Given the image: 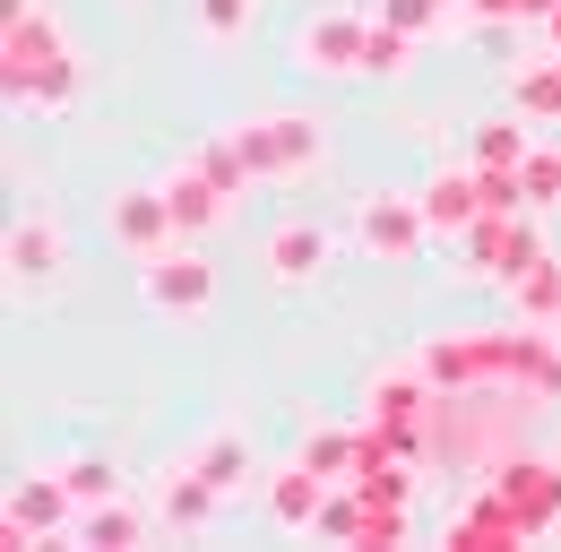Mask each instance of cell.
Wrapping results in <instances>:
<instances>
[{
  "mask_svg": "<svg viewBox=\"0 0 561 552\" xmlns=\"http://www.w3.org/2000/svg\"><path fill=\"white\" fill-rule=\"evenodd\" d=\"M320 509H329V475L294 458V467L268 483V518H277V527H320Z\"/></svg>",
  "mask_w": 561,
  "mask_h": 552,
  "instance_id": "cell-11",
  "label": "cell"
},
{
  "mask_svg": "<svg viewBox=\"0 0 561 552\" xmlns=\"http://www.w3.org/2000/svg\"><path fill=\"white\" fill-rule=\"evenodd\" d=\"M354 242H363L371 260L407 268V260H423V242H432V216H423V199H407V191H371V199L354 207Z\"/></svg>",
  "mask_w": 561,
  "mask_h": 552,
  "instance_id": "cell-3",
  "label": "cell"
},
{
  "mask_svg": "<svg viewBox=\"0 0 561 552\" xmlns=\"http://www.w3.org/2000/svg\"><path fill=\"white\" fill-rule=\"evenodd\" d=\"M363 35H371L363 9H311L302 35H294V69H311V78H354V69H363Z\"/></svg>",
  "mask_w": 561,
  "mask_h": 552,
  "instance_id": "cell-4",
  "label": "cell"
},
{
  "mask_svg": "<svg viewBox=\"0 0 561 552\" xmlns=\"http://www.w3.org/2000/svg\"><path fill=\"white\" fill-rule=\"evenodd\" d=\"M518 156H527L518 122H484V130H476V173H501V164H518Z\"/></svg>",
  "mask_w": 561,
  "mask_h": 552,
  "instance_id": "cell-17",
  "label": "cell"
},
{
  "mask_svg": "<svg viewBox=\"0 0 561 552\" xmlns=\"http://www.w3.org/2000/svg\"><path fill=\"white\" fill-rule=\"evenodd\" d=\"M78 501L70 475L53 467V475H26L18 492H9V544H35V536H78Z\"/></svg>",
  "mask_w": 561,
  "mask_h": 552,
  "instance_id": "cell-6",
  "label": "cell"
},
{
  "mask_svg": "<svg viewBox=\"0 0 561 552\" xmlns=\"http://www.w3.org/2000/svg\"><path fill=\"white\" fill-rule=\"evenodd\" d=\"M302 467H320L329 483H346V467H354V432H311V449H302Z\"/></svg>",
  "mask_w": 561,
  "mask_h": 552,
  "instance_id": "cell-18",
  "label": "cell"
},
{
  "mask_svg": "<svg viewBox=\"0 0 561 552\" xmlns=\"http://www.w3.org/2000/svg\"><path fill=\"white\" fill-rule=\"evenodd\" d=\"M380 18H398L407 35H423V26L440 18V0H380Z\"/></svg>",
  "mask_w": 561,
  "mask_h": 552,
  "instance_id": "cell-21",
  "label": "cell"
},
{
  "mask_svg": "<svg viewBox=\"0 0 561 552\" xmlns=\"http://www.w3.org/2000/svg\"><path fill=\"white\" fill-rule=\"evenodd\" d=\"M415 199H423V216H432V233H467V225H476V199H484V173H458V164H449V173L423 182Z\"/></svg>",
  "mask_w": 561,
  "mask_h": 552,
  "instance_id": "cell-10",
  "label": "cell"
},
{
  "mask_svg": "<svg viewBox=\"0 0 561 552\" xmlns=\"http://www.w3.org/2000/svg\"><path fill=\"white\" fill-rule=\"evenodd\" d=\"M61 268H70V233L53 216H18L9 225V276L18 285H53Z\"/></svg>",
  "mask_w": 561,
  "mask_h": 552,
  "instance_id": "cell-7",
  "label": "cell"
},
{
  "mask_svg": "<svg viewBox=\"0 0 561 552\" xmlns=\"http://www.w3.org/2000/svg\"><path fill=\"white\" fill-rule=\"evenodd\" d=\"M233 156L251 164V182H302L329 156V138H320L311 113H268V122H242L233 130Z\"/></svg>",
  "mask_w": 561,
  "mask_h": 552,
  "instance_id": "cell-1",
  "label": "cell"
},
{
  "mask_svg": "<svg viewBox=\"0 0 561 552\" xmlns=\"http://www.w3.org/2000/svg\"><path fill=\"white\" fill-rule=\"evenodd\" d=\"M545 389H553V398H561V354H553V363H545Z\"/></svg>",
  "mask_w": 561,
  "mask_h": 552,
  "instance_id": "cell-23",
  "label": "cell"
},
{
  "mask_svg": "<svg viewBox=\"0 0 561 552\" xmlns=\"http://www.w3.org/2000/svg\"><path fill=\"white\" fill-rule=\"evenodd\" d=\"M78 544H104V552H122V544H147V509L139 501H87L78 509Z\"/></svg>",
  "mask_w": 561,
  "mask_h": 552,
  "instance_id": "cell-12",
  "label": "cell"
},
{
  "mask_svg": "<svg viewBox=\"0 0 561 552\" xmlns=\"http://www.w3.org/2000/svg\"><path fill=\"white\" fill-rule=\"evenodd\" d=\"M518 104L527 113H561V69L545 61V69H518Z\"/></svg>",
  "mask_w": 561,
  "mask_h": 552,
  "instance_id": "cell-20",
  "label": "cell"
},
{
  "mask_svg": "<svg viewBox=\"0 0 561 552\" xmlns=\"http://www.w3.org/2000/svg\"><path fill=\"white\" fill-rule=\"evenodd\" d=\"M191 467H199L216 492H233V483L251 475V440H242V432H208V440L191 449Z\"/></svg>",
  "mask_w": 561,
  "mask_h": 552,
  "instance_id": "cell-16",
  "label": "cell"
},
{
  "mask_svg": "<svg viewBox=\"0 0 561 552\" xmlns=\"http://www.w3.org/2000/svg\"><path fill=\"white\" fill-rule=\"evenodd\" d=\"M415 69V35L398 26V18H371V35H363V78H407Z\"/></svg>",
  "mask_w": 561,
  "mask_h": 552,
  "instance_id": "cell-15",
  "label": "cell"
},
{
  "mask_svg": "<svg viewBox=\"0 0 561 552\" xmlns=\"http://www.w3.org/2000/svg\"><path fill=\"white\" fill-rule=\"evenodd\" d=\"M216 501H225V492H216V483L199 475L191 458H182V467L164 475V501H156V509H164L173 527H208V518H216Z\"/></svg>",
  "mask_w": 561,
  "mask_h": 552,
  "instance_id": "cell-13",
  "label": "cell"
},
{
  "mask_svg": "<svg viewBox=\"0 0 561 552\" xmlns=\"http://www.w3.org/2000/svg\"><path fill=\"white\" fill-rule=\"evenodd\" d=\"M104 233L130 251V260H156L182 225H173V199H164V182H130V191H113L104 199Z\"/></svg>",
  "mask_w": 561,
  "mask_h": 552,
  "instance_id": "cell-5",
  "label": "cell"
},
{
  "mask_svg": "<svg viewBox=\"0 0 561 552\" xmlns=\"http://www.w3.org/2000/svg\"><path fill=\"white\" fill-rule=\"evenodd\" d=\"M164 199H173V225H182V233H208L216 216H225V199H233V191H225L208 164L191 156V173H164Z\"/></svg>",
  "mask_w": 561,
  "mask_h": 552,
  "instance_id": "cell-9",
  "label": "cell"
},
{
  "mask_svg": "<svg viewBox=\"0 0 561 552\" xmlns=\"http://www.w3.org/2000/svg\"><path fill=\"white\" fill-rule=\"evenodd\" d=\"M371 398H380V414H415V380H380Z\"/></svg>",
  "mask_w": 561,
  "mask_h": 552,
  "instance_id": "cell-22",
  "label": "cell"
},
{
  "mask_svg": "<svg viewBox=\"0 0 561 552\" xmlns=\"http://www.w3.org/2000/svg\"><path fill=\"white\" fill-rule=\"evenodd\" d=\"M139 294H147V311L156 320H208L216 311V268H208V251H156V260H139Z\"/></svg>",
  "mask_w": 561,
  "mask_h": 552,
  "instance_id": "cell-2",
  "label": "cell"
},
{
  "mask_svg": "<svg viewBox=\"0 0 561 552\" xmlns=\"http://www.w3.org/2000/svg\"><path fill=\"white\" fill-rule=\"evenodd\" d=\"M329 260H337V242H329L311 216H294V225L268 233V276H277V285H311V276H329Z\"/></svg>",
  "mask_w": 561,
  "mask_h": 552,
  "instance_id": "cell-8",
  "label": "cell"
},
{
  "mask_svg": "<svg viewBox=\"0 0 561 552\" xmlns=\"http://www.w3.org/2000/svg\"><path fill=\"white\" fill-rule=\"evenodd\" d=\"M61 475H70V492H78V501H113V492H122V475H113L104 458H70Z\"/></svg>",
  "mask_w": 561,
  "mask_h": 552,
  "instance_id": "cell-19",
  "label": "cell"
},
{
  "mask_svg": "<svg viewBox=\"0 0 561 552\" xmlns=\"http://www.w3.org/2000/svg\"><path fill=\"white\" fill-rule=\"evenodd\" d=\"M191 26H199V44H242L251 26H260V0H191Z\"/></svg>",
  "mask_w": 561,
  "mask_h": 552,
  "instance_id": "cell-14",
  "label": "cell"
}]
</instances>
